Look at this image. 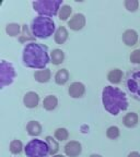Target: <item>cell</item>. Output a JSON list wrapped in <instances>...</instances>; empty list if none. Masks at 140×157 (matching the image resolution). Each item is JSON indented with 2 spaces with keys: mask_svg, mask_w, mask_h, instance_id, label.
Instances as JSON below:
<instances>
[{
  "mask_svg": "<svg viewBox=\"0 0 140 157\" xmlns=\"http://www.w3.org/2000/svg\"><path fill=\"white\" fill-rule=\"evenodd\" d=\"M22 60L25 67L43 70L50 62L48 47L41 43H29L23 48Z\"/></svg>",
  "mask_w": 140,
  "mask_h": 157,
  "instance_id": "1",
  "label": "cell"
},
{
  "mask_svg": "<svg viewBox=\"0 0 140 157\" xmlns=\"http://www.w3.org/2000/svg\"><path fill=\"white\" fill-rule=\"evenodd\" d=\"M102 103L105 110L113 116H117L121 111L127 110L128 99L125 92L112 85L105 86L102 91Z\"/></svg>",
  "mask_w": 140,
  "mask_h": 157,
  "instance_id": "2",
  "label": "cell"
},
{
  "mask_svg": "<svg viewBox=\"0 0 140 157\" xmlns=\"http://www.w3.org/2000/svg\"><path fill=\"white\" fill-rule=\"evenodd\" d=\"M30 27L35 38L46 39L56 32V25L52 17H36L33 19Z\"/></svg>",
  "mask_w": 140,
  "mask_h": 157,
  "instance_id": "3",
  "label": "cell"
},
{
  "mask_svg": "<svg viewBox=\"0 0 140 157\" xmlns=\"http://www.w3.org/2000/svg\"><path fill=\"white\" fill-rule=\"evenodd\" d=\"M33 9L38 17H52L58 15L59 10L62 7V0H37L32 2Z\"/></svg>",
  "mask_w": 140,
  "mask_h": 157,
  "instance_id": "4",
  "label": "cell"
},
{
  "mask_svg": "<svg viewBox=\"0 0 140 157\" xmlns=\"http://www.w3.org/2000/svg\"><path fill=\"white\" fill-rule=\"evenodd\" d=\"M24 153L26 157H47L48 155H50L46 141L38 140V139L30 141L25 145Z\"/></svg>",
  "mask_w": 140,
  "mask_h": 157,
  "instance_id": "5",
  "label": "cell"
},
{
  "mask_svg": "<svg viewBox=\"0 0 140 157\" xmlns=\"http://www.w3.org/2000/svg\"><path fill=\"white\" fill-rule=\"evenodd\" d=\"M126 87L133 98L140 101V69L129 72L126 78Z\"/></svg>",
  "mask_w": 140,
  "mask_h": 157,
  "instance_id": "6",
  "label": "cell"
},
{
  "mask_svg": "<svg viewBox=\"0 0 140 157\" xmlns=\"http://www.w3.org/2000/svg\"><path fill=\"white\" fill-rule=\"evenodd\" d=\"M17 76L15 70L10 62L2 60L0 63V87L3 88L10 85Z\"/></svg>",
  "mask_w": 140,
  "mask_h": 157,
  "instance_id": "7",
  "label": "cell"
},
{
  "mask_svg": "<svg viewBox=\"0 0 140 157\" xmlns=\"http://www.w3.org/2000/svg\"><path fill=\"white\" fill-rule=\"evenodd\" d=\"M86 20L84 14H82V13H76L68 21V26L69 29L74 31V32H78V31H81L86 26Z\"/></svg>",
  "mask_w": 140,
  "mask_h": 157,
  "instance_id": "8",
  "label": "cell"
},
{
  "mask_svg": "<svg viewBox=\"0 0 140 157\" xmlns=\"http://www.w3.org/2000/svg\"><path fill=\"white\" fill-rule=\"evenodd\" d=\"M64 152L68 157H78L82 152L81 143L78 141H69L65 145Z\"/></svg>",
  "mask_w": 140,
  "mask_h": 157,
  "instance_id": "9",
  "label": "cell"
},
{
  "mask_svg": "<svg viewBox=\"0 0 140 157\" xmlns=\"http://www.w3.org/2000/svg\"><path fill=\"white\" fill-rule=\"evenodd\" d=\"M68 94L72 98H81L86 94V86L81 82H74L68 87Z\"/></svg>",
  "mask_w": 140,
  "mask_h": 157,
  "instance_id": "10",
  "label": "cell"
},
{
  "mask_svg": "<svg viewBox=\"0 0 140 157\" xmlns=\"http://www.w3.org/2000/svg\"><path fill=\"white\" fill-rule=\"evenodd\" d=\"M122 39H123V43L126 46L133 47L138 43V33L135 29H126L123 33Z\"/></svg>",
  "mask_w": 140,
  "mask_h": 157,
  "instance_id": "11",
  "label": "cell"
},
{
  "mask_svg": "<svg viewBox=\"0 0 140 157\" xmlns=\"http://www.w3.org/2000/svg\"><path fill=\"white\" fill-rule=\"evenodd\" d=\"M39 103V96L35 92H27L23 97V104L26 108H36Z\"/></svg>",
  "mask_w": 140,
  "mask_h": 157,
  "instance_id": "12",
  "label": "cell"
},
{
  "mask_svg": "<svg viewBox=\"0 0 140 157\" xmlns=\"http://www.w3.org/2000/svg\"><path fill=\"white\" fill-rule=\"evenodd\" d=\"M19 40L20 43H23V44H29V43L35 42V37L33 35L32 31H31V27H29V25H22V32H21V35L19 36Z\"/></svg>",
  "mask_w": 140,
  "mask_h": 157,
  "instance_id": "13",
  "label": "cell"
},
{
  "mask_svg": "<svg viewBox=\"0 0 140 157\" xmlns=\"http://www.w3.org/2000/svg\"><path fill=\"white\" fill-rule=\"evenodd\" d=\"M69 37V33L68 29L65 26H59L58 29H56V32L54 34V39L56 44L58 45H62L67 42V39Z\"/></svg>",
  "mask_w": 140,
  "mask_h": 157,
  "instance_id": "14",
  "label": "cell"
},
{
  "mask_svg": "<svg viewBox=\"0 0 140 157\" xmlns=\"http://www.w3.org/2000/svg\"><path fill=\"white\" fill-rule=\"evenodd\" d=\"M34 78L38 83H47L52 78V71L47 68L43 70H37L34 72Z\"/></svg>",
  "mask_w": 140,
  "mask_h": 157,
  "instance_id": "15",
  "label": "cell"
},
{
  "mask_svg": "<svg viewBox=\"0 0 140 157\" xmlns=\"http://www.w3.org/2000/svg\"><path fill=\"white\" fill-rule=\"evenodd\" d=\"M123 71H122L121 69H113V70H111L107 73V80L113 85H117L123 80Z\"/></svg>",
  "mask_w": 140,
  "mask_h": 157,
  "instance_id": "16",
  "label": "cell"
},
{
  "mask_svg": "<svg viewBox=\"0 0 140 157\" xmlns=\"http://www.w3.org/2000/svg\"><path fill=\"white\" fill-rule=\"evenodd\" d=\"M58 106V98L55 95H47L43 101V108L47 111H53Z\"/></svg>",
  "mask_w": 140,
  "mask_h": 157,
  "instance_id": "17",
  "label": "cell"
},
{
  "mask_svg": "<svg viewBox=\"0 0 140 157\" xmlns=\"http://www.w3.org/2000/svg\"><path fill=\"white\" fill-rule=\"evenodd\" d=\"M26 131L31 136H38L42 133V124L36 120H31L26 124Z\"/></svg>",
  "mask_w": 140,
  "mask_h": 157,
  "instance_id": "18",
  "label": "cell"
},
{
  "mask_svg": "<svg viewBox=\"0 0 140 157\" xmlns=\"http://www.w3.org/2000/svg\"><path fill=\"white\" fill-rule=\"evenodd\" d=\"M70 74L67 69H59L55 74V83L58 85H65L69 81Z\"/></svg>",
  "mask_w": 140,
  "mask_h": 157,
  "instance_id": "19",
  "label": "cell"
},
{
  "mask_svg": "<svg viewBox=\"0 0 140 157\" xmlns=\"http://www.w3.org/2000/svg\"><path fill=\"white\" fill-rule=\"evenodd\" d=\"M138 120H139L138 115L136 113H134V111H131V113H128L125 115V117L123 119V123L126 128H135L138 124Z\"/></svg>",
  "mask_w": 140,
  "mask_h": 157,
  "instance_id": "20",
  "label": "cell"
},
{
  "mask_svg": "<svg viewBox=\"0 0 140 157\" xmlns=\"http://www.w3.org/2000/svg\"><path fill=\"white\" fill-rule=\"evenodd\" d=\"M65 61V52L62 49H54L50 52V62L54 66H59Z\"/></svg>",
  "mask_w": 140,
  "mask_h": 157,
  "instance_id": "21",
  "label": "cell"
},
{
  "mask_svg": "<svg viewBox=\"0 0 140 157\" xmlns=\"http://www.w3.org/2000/svg\"><path fill=\"white\" fill-rule=\"evenodd\" d=\"M6 32L10 37L20 36L21 32H22V26L18 23H9L6 25Z\"/></svg>",
  "mask_w": 140,
  "mask_h": 157,
  "instance_id": "22",
  "label": "cell"
},
{
  "mask_svg": "<svg viewBox=\"0 0 140 157\" xmlns=\"http://www.w3.org/2000/svg\"><path fill=\"white\" fill-rule=\"evenodd\" d=\"M45 141H46L47 145H48V147H49V153H50V155H52V156L57 155V153H58V151H59V144L56 139H54L53 136L48 135V136L45 137Z\"/></svg>",
  "mask_w": 140,
  "mask_h": 157,
  "instance_id": "23",
  "label": "cell"
},
{
  "mask_svg": "<svg viewBox=\"0 0 140 157\" xmlns=\"http://www.w3.org/2000/svg\"><path fill=\"white\" fill-rule=\"evenodd\" d=\"M72 13V8L68 5H64L60 10H59V13H58V17L59 20H62V21H67V20L70 17Z\"/></svg>",
  "mask_w": 140,
  "mask_h": 157,
  "instance_id": "24",
  "label": "cell"
},
{
  "mask_svg": "<svg viewBox=\"0 0 140 157\" xmlns=\"http://www.w3.org/2000/svg\"><path fill=\"white\" fill-rule=\"evenodd\" d=\"M9 150H10V152L14 155L20 154V153L24 150V147H23V143L20 140L11 141V143H10V145H9Z\"/></svg>",
  "mask_w": 140,
  "mask_h": 157,
  "instance_id": "25",
  "label": "cell"
},
{
  "mask_svg": "<svg viewBox=\"0 0 140 157\" xmlns=\"http://www.w3.org/2000/svg\"><path fill=\"white\" fill-rule=\"evenodd\" d=\"M54 135H55V139H56L57 141H59V142H64V141L68 140L69 132L67 129H65V128H58V129H56V131H55Z\"/></svg>",
  "mask_w": 140,
  "mask_h": 157,
  "instance_id": "26",
  "label": "cell"
},
{
  "mask_svg": "<svg viewBox=\"0 0 140 157\" xmlns=\"http://www.w3.org/2000/svg\"><path fill=\"white\" fill-rule=\"evenodd\" d=\"M119 135H121V130L116 125H112L106 130V136L108 139H111V140H116V139L119 137Z\"/></svg>",
  "mask_w": 140,
  "mask_h": 157,
  "instance_id": "27",
  "label": "cell"
},
{
  "mask_svg": "<svg viewBox=\"0 0 140 157\" xmlns=\"http://www.w3.org/2000/svg\"><path fill=\"white\" fill-rule=\"evenodd\" d=\"M124 6L129 12H136L139 9V1L138 0H125Z\"/></svg>",
  "mask_w": 140,
  "mask_h": 157,
  "instance_id": "28",
  "label": "cell"
},
{
  "mask_svg": "<svg viewBox=\"0 0 140 157\" xmlns=\"http://www.w3.org/2000/svg\"><path fill=\"white\" fill-rule=\"evenodd\" d=\"M129 60L134 64H140V49H135L129 56Z\"/></svg>",
  "mask_w": 140,
  "mask_h": 157,
  "instance_id": "29",
  "label": "cell"
},
{
  "mask_svg": "<svg viewBox=\"0 0 140 157\" xmlns=\"http://www.w3.org/2000/svg\"><path fill=\"white\" fill-rule=\"evenodd\" d=\"M127 157H140V154L138 152H131L128 154Z\"/></svg>",
  "mask_w": 140,
  "mask_h": 157,
  "instance_id": "30",
  "label": "cell"
},
{
  "mask_svg": "<svg viewBox=\"0 0 140 157\" xmlns=\"http://www.w3.org/2000/svg\"><path fill=\"white\" fill-rule=\"evenodd\" d=\"M90 157H102V156L98 154H92V155H90Z\"/></svg>",
  "mask_w": 140,
  "mask_h": 157,
  "instance_id": "31",
  "label": "cell"
},
{
  "mask_svg": "<svg viewBox=\"0 0 140 157\" xmlns=\"http://www.w3.org/2000/svg\"><path fill=\"white\" fill-rule=\"evenodd\" d=\"M53 157H65L64 155H60V154H57V155H54Z\"/></svg>",
  "mask_w": 140,
  "mask_h": 157,
  "instance_id": "32",
  "label": "cell"
}]
</instances>
